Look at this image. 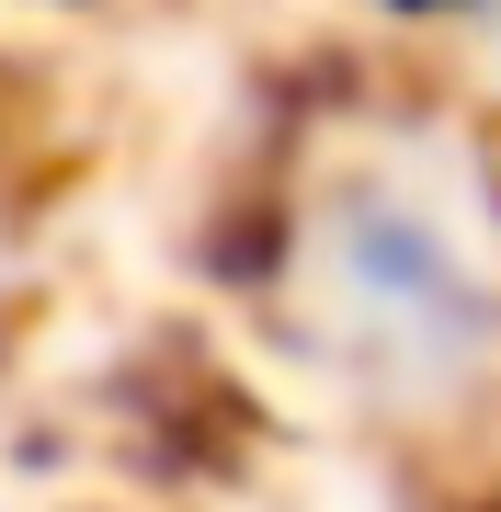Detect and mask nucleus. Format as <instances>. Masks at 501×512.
Here are the masks:
<instances>
[{"label":"nucleus","mask_w":501,"mask_h":512,"mask_svg":"<svg viewBox=\"0 0 501 512\" xmlns=\"http://www.w3.org/2000/svg\"><path fill=\"white\" fill-rule=\"evenodd\" d=\"M353 285L365 296H388L399 319H467V274H456V251L433 239L422 217H353Z\"/></svg>","instance_id":"nucleus-1"}]
</instances>
